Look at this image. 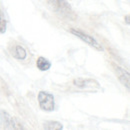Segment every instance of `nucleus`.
<instances>
[{"instance_id":"9b49d317","label":"nucleus","mask_w":130,"mask_h":130,"mask_svg":"<svg viewBox=\"0 0 130 130\" xmlns=\"http://www.w3.org/2000/svg\"><path fill=\"white\" fill-rule=\"evenodd\" d=\"M125 20H126V23L129 25V15H126V17H125Z\"/></svg>"},{"instance_id":"6e6552de","label":"nucleus","mask_w":130,"mask_h":130,"mask_svg":"<svg viewBox=\"0 0 130 130\" xmlns=\"http://www.w3.org/2000/svg\"><path fill=\"white\" fill-rule=\"evenodd\" d=\"M36 66H37V68L40 71H47L51 67V62L49 61L47 58H45L43 56H40V57L37 58Z\"/></svg>"},{"instance_id":"f257e3e1","label":"nucleus","mask_w":130,"mask_h":130,"mask_svg":"<svg viewBox=\"0 0 130 130\" xmlns=\"http://www.w3.org/2000/svg\"><path fill=\"white\" fill-rule=\"evenodd\" d=\"M46 1L51 10L61 17L67 18L69 20H75L77 18L71 5L67 2V0H46Z\"/></svg>"},{"instance_id":"39448f33","label":"nucleus","mask_w":130,"mask_h":130,"mask_svg":"<svg viewBox=\"0 0 130 130\" xmlns=\"http://www.w3.org/2000/svg\"><path fill=\"white\" fill-rule=\"evenodd\" d=\"M73 84L81 89H93V88H100V85L96 80L93 79H84V78H76L73 80Z\"/></svg>"},{"instance_id":"20e7f679","label":"nucleus","mask_w":130,"mask_h":130,"mask_svg":"<svg viewBox=\"0 0 130 130\" xmlns=\"http://www.w3.org/2000/svg\"><path fill=\"white\" fill-rule=\"evenodd\" d=\"M0 117L5 129H24L19 120L15 117H12L8 112L0 110Z\"/></svg>"},{"instance_id":"9d476101","label":"nucleus","mask_w":130,"mask_h":130,"mask_svg":"<svg viewBox=\"0 0 130 130\" xmlns=\"http://www.w3.org/2000/svg\"><path fill=\"white\" fill-rule=\"evenodd\" d=\"M6 27H7V21L4 17L2 10L0 9V33H5Z\"/></svg>"},{"instance_id":"7ed1b4c3","label":"nucleus","mask_w":130,"mask_h":130,"mask_svg":"<svg viewBox=\"0 0 130 130\" xmlns=\"http://www.w3.org/2000/svg\"><path fill=\"white\" fill-rule=\"evenodd\" d=\"M38 103L42 110L51 112L55 108V102L53 94L46 92V91H40L38 93Z\"/></svg>"},{"instance_id":"0eeeda50","label":"nucleus","mask_w":130,"mask_h":130,"mask_svg":"<svg viewBox=\"0 0 130 130\" xmlns=\"http://www.w3.org/2000/svg\"><path fill=\"white\" fill-rule=\"evenodd\" d=\"M11 55L18 60H24L27 57V52L24 49V47H22L21 45H15L12 49Z\"/></svg>"},{"instance_id":"1a4fd4ad","label":"nucleus","mask_w":130,"mask_h":130,"mask_svg":"<svg viewBox=\"0 0 130 130\" xmlns=\"http://www.w3.org/2000/svg\"><path fill=\"white\" fill-rule=\"evenodd\" d=\"M43 127H44V129H47V130L63 129L62 123H60V122H58V121H45V122L43 123Z\"/></svg>"},{"instance_id":"423d86ee","label":"nucleus","mask_w":130,"mask_h":130,"mask_svg":"<svg viewBox=\"0 0 130 130\" xmlns=\"http://www.w3.org/2000/svg\"><path fill=\"white\" fill-rule=\"evenodd\" d=\"M115 72L117 74V77L119 79V81L122 83V85H124L128 90H129V81H130V76L128 71H126L124 68L115 65Z\"/></svg>"},{"instance_id":"f03ea898","label":"nucleus","mask_w":130,"mask_h":130,"mask_svg":"<svg viewBox=\"0 0 130 130\" xmlns=\"http://www.w3.org/2000/svg\"><path fill=\"white\" fill-rule=\"evenodd\" d=\"M69 32L71 33V34H73L74 36L78 37V38H79L80 40H82L83 42L87 43L88 45H90L91 47L95 48L96 50H98V51H103V47L100 45V43L98 42L93 36H91V35H89V34H87V33L83 32L80 29H76V28H71V29H69Z\"/></svg>"}]
</instances>
